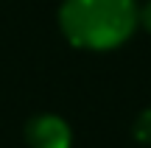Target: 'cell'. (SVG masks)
Wrapping results in <instances>:
<instances>
[{
	"mask_svg": "<svg viewBox=\"0 0 151 148\" xmlns=\"http://www.w3.org/2000/svg\"><path fill=\"white\" fill-rule=\"evenodd\" d=\"M134 137L143 140V143H151V109L143 112V115L137 117V123H134Z\"/></svg>",
	"mask_w": 151,
	"mask_h": 148,
	"instance_id": "obj_3",
	"label": "cell"
},
{
	"mask_svg": "<svg viewBox=\"0 0 151 148\" xmlns=\"http://www.w3.org/2000/svg\"><path fill=\"white\" fill-rule=\"evenodd\" d=\"M25 140L31 148H70V126L56 115H37L25 126Z\"/></svg>",
	"mask_w": 151,
	"mask_h": 148,
	"instance_id": "obj_2",
	"label": "cell"
},
{
	"mask_svg": "<svg viewBox=\"0 0 151 148\" xmlns=\"http://www.w3.org/2000/svg\"><path fill=\"white\" fill-rule=\"evenodd\" d=\"M137 22H140V25H143V28H146V31L151 34V0H148L146 6H143L140 11H137Z\"/></svg>",
	"mask_w": 151,
	"mask_h": 148,
	"instance_id": "obj_4",
	"label": "cell"
},
{
	"mask_svg": "<svg viewBox=\"0 0 151 148\" xmlns=\"http://www.w3.org/2000/svg\"><path fill=\"white\" fill-rule=\"evenodd\" d=\"M59 22L76 48L109 50L132 36L137 6L134 0H65Z\"/></svg>",
	"mask_w": 151,
	"mask_h": 148,
	"instance_id": "obj_1",
	"label": "cell"
}]
</instances>
